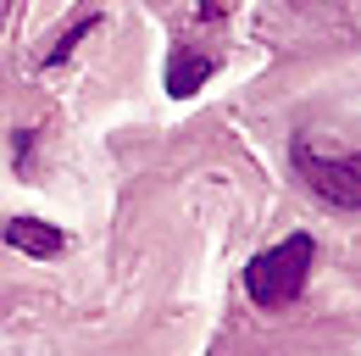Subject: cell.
<instances>
[{
  "mask_svg": "<svg viewBox=\"0 0 361 356\" xmlns=\"http://www.w3.org/2000/svg\"><path fill=\"white\" fill-rule=\"evenodd\" d=\"M312 262H317V239H312V234H289V239H278L272 251H262L256 262L245 267V290H250V301L267 307V312L300 301V290H306V278H312Z\"/></svg>",
  "mask_w": 361,
  "mask_h": 356,
  "instance_id": "6da1fadb",
  "label": "cell"
},
{
  "mask_svg": "<svg viewBox=\"0 0 361 356\" xmlns=\"http://www.w3.org/2000/svg\"><path fill=\"white\" fill-rule=\"evenodd\" d=\"M295 173L312 184L317 195L339 212H361V156L317 145V139H295Z\"/></svg>",
  "mask_w": 361,
  "mask_h": 356,
  "instance_id": "7a4b0ae2",
  "label": "cell"
},
{
  "mask_svg": "<svg viewBox=\"0 0 361 356\" xmlns=\"http://www.w3.org/2000/svg\"><path fill=\"white\" fill-rule=\"evenodd\" d=\"M6 245L23 251V256H61L67 234L56 222H39V218H6Z\"/></svg>",
  "mask_w": 361,
  "mask_h": 356,
  "instance_id": "3957f363",
  "label": "cell"
},
{
  "mask_svg": "<svg viewBox=\"0 0 361 356\" xmlns=\"http://www.w3.org/2000/svg\"><path fill=\"white\" fill-rule=\"evenodd\" d=\"M212 73H217V61H212V56H200V50H178V56L167 61V95L189 100V95L206 84Z\"/></svg>",
  "mask_w": 361,
  "mask_h": 356,
  "instance_id": "277c9868",
  "label": "cell"
},
{
  "mask_svg": "<svg viewBox=\"0 0 361 356\" xmlns=\"http://www.w3.org/2000/svg\"><path fill=\"white\" fill-rule=\"evenodd\" d=\"M94 28H100V11H78V17H73V23H67V28H61V34H56V40L45 44V56H39V67H56V61H67V56H73V50H78V44L90 40Z\"/></svg>",
  "mask_w": 361,
  "mask_h": 356,
  "instance_id": "5b68a950",
  "label": "cell"
},
{
  "mask_svg": "<svg viewBox=\"0 0 361 356\" xmlns=\"http://www.w3.org/2000/svg\"><path fill=\"white\" fill-rule=\"evenodd\" d=\"M228 6H233V0H200V17L217 23V17H228Z\"/></svg>",
  "mask_w": 361,
  "mask_h": 356,
  "instance_id": "8992f818",
  "label": "cell"
}]
</instances>
